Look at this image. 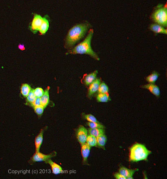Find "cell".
<instances>
[{
	"label": "cell",
	"instance_id": "obj_1",
	"mask_svg": "<svg viewBox=\"0 0 167 179\" xmlns=\"http://www.w3.org/2000/svg\"><path fill=\"white\" fill-rule=\"evenodd\" d=\"M90 26L89 23L86 21L73 26L66 37L65 47L66 48H72L85 36Z\"/></svg>",
	"mask_w": 167,
	"mask_h": 179
},
{
	"label": "cell",
	"instance_id": "obj_2",
	"mask_svg": "<svg viewBox=\"0 0 167 179\" xmlns=\"http://www.w3.org/2000/svg\"><path fill=\"white\" fill-rule=\"evenodd\" d=\"M94 34L93 29H90L85 40L68 52L72 54L88 55L96 60H100L97 53L92 50L91 47V41Z\"/></svg>",
	"mask_w": 167,
	"mask_h": 179
},
{
	"label": "cell",
	"instance_id": "obj_3",
	"mask_svg": "<svg viewBox=\"0 0 167 179\" xmlns=\"http://www.w3.org/2000/svg\"><path fill=\"white\" fill-rule=\"evenodd\" d=\"M151 151L147 148L143 144L137 143L130 149V161L137 162L142 160H147Z\"/></svg>",
	"mask_w": 167,
	"mask_h": 179
},
{
	"label": "cell",
	"instance_id": "obj_4",
	"mask_svg": "<svg viewBox=\"0 0 167 179\" xmlns=\"http://www.w3.org/2000/svg\"><path fill=\"white\" fill-rule=\"evenodd\" d=\"M151 19L155 23L166 28L167 7L165 4H159L155 7L151 16Z\"/></svg>",
	"mask_w": 167,
	"mask_h": 179
},
{
	"label": "cell",
	"instance_id": "obj_5",
	"mask_svg": "<svg viewBox=\"0 0 167 179\" xmlns=\"http://www.w3.org/2000/svg\"><path fill=\"white\" fill-rule=\"evenodd\" d=\"M56 152H54L50 154L46 155L40 152H36L35 153L31 158L30 160L33 163L35 162H46L47 160L56 156Z\"/></svg>",
	"mask_w": 167,
	"mask_h": 179
},
{
	"label": "cell",
	"instance_id": "obj_6",
	"mask_svg": "<svg viewBox=\"0 0 167 179\" xmlns=\"http://www.w3.org/2000/svg\"><path fill=\"white\" fill-rule=\"evenodd\" d=\"M88 137V131L84 126L81 125L77 132V138L80 144L86 143Z\"/></svg>",
	"mask_w": 167,
	"mask_h": 179
},
{
	"label": "cell",
	"instance_id": "obj_7",
	"mask_svg": "<svg viewBox=\"0 0 167 179\" xmlns=\"http://www.w3.org/2000/svg\"><path fill=\"white\" fill-rule=\"evenodd\" d=\"M101 80L100 78H97L90 85L88 92V97L92 98L95 93L98 92Z\"/></svg>",
	"mask_w": 167,
	"mask_h": 179
},
{
	"label": "cell",
	"instance_id": "obj_8",
	"mask_svg": "<svg viewBox=\"0 0 167 179\" xmlns=\"http://www.w3.org/2000/svg\"><path fill=\"white\" fill-rule=\"evenodd\" d=\"M43 18L38 14H35L32 21L31 28L34 32L39 31L41 26L42 23Z\"/></svg>",
	"mask_w": 167,
	"mask_h": 179
},
{
	"label": "cell",
	"instance_id": "obj_9",
	"mask_svg": "<svg viewBox=\"0 0 167 179\" xmlns=\"http://www.w3.org/2000/svg\"><path fill=\"white\" fill-rule=\"evenodd\" d=\"M149 29L153 32L156 34H163L167 35V31L166 28L160 26L158 24L152 23L149 26Z\"/></svg>",
	"mask_w": 167,
	"mask_h": 179
},
{
	"label": "cell",
	"instance_id": "obj_10",
	"mask_svg": "<svg viewBox=\"0 0 167 179\" xmlns=\"http://www.w3.org/2000/svg\"><path fill=\"white\" fill-rule=\"evenodd\" d=\"M141 88L148 90L153 95L156 97H159L160 95V90L159 87L154 83H149V84L142 85Z\"/></svg>",
	"mask_w": 167,
	"mask_h": 179
},
{
	"label": "cell",
	"instance_id": "obj_11",
	"mask_svg": "<svg viewBox=\"0 0 167 179\" xmlns=\"http://www.w3.org/2000/svg\"><path fill=\"white\" fill-rule=\"evenodd\" d=\"M45 163L49 164L50 165L52 169V173L55 175H58L62 173L63 172V169L62 167L57 163H55L51 160L50 159L46 161Z\"/></svg>",
	"mask_w": 167,
	"mask_h": 179
},
{
	"label": "cell",
	"instance_id": "obj_12",
	"mask_svg": "<svg viewBox=\"0 0 167 179\" xmlns=\"http://www.w3.org/2000/svg\"><path fill=\"white\" fill-rule=\"evenodd\" d=\"M81 153L83 160L84 163H86L88 157L90 155L91 147H90L86 143H82V144H81Z\"/></svg>",
	"mask_w": 167,
	"mask_h": 179
},
{
	"label": "cell",
	"instance_id": "obj_13",
	"mask_svg": "<svg viewBox=\"0 0 167 179\" xmlns=\"http://www.w3.org/2000/svg\"><path fill=\"white\" fill-rule=\"evenodd\" d=\"M138 170V169H130L124 167H122L119 169V173L125 176L126 179H133L134 173Z\"/></svg>",
	"mask_w": 167,
	"mask_h": 179
},
{
	"label": "cell",
	"instance_id": "obj_14",
	"mask_svg": "<svg viewBox=\"0 0 167 179\" xmlns=\"http://www.w3.org/2000/svg\"><path fill=\"white\" fill-rule=\"evenodd\" d=\"M97 74H98V71L96 70L92 73L86 75L84 80V83L85 85L88 86L92 84L97 79L96 77H97Z\"/></svg>",
	"mask_w": 167,
	"mask_h": 179
},
{
	"label": "cell",
	"instance_id": "obj_15",
	"mask_svg": "<svg viewBox=\"0 0 167 179\" xmlns=\"http://www.w3.org/2000/svg\"><path fill=\"white\" fill-rule=\"evenodd\" d=\"M44 130H42L40 133L36 137L35 140V145L36 152H39L41 147L43 141V136H44Z\"/></svg>",
	"mask_w": 167,
	"mask_h": 179
},
{
	"label": "cell",
	"instance_id": "obj_16",
	"mask_svg": "<svg viewBox=\"0 0 167 179\" xmlns=\"http://www.w3.org/2000/svg\"><path fill=\"white\" fill-rule=\"evenodd\" d=\"M41 99L42 106L45 108L50 103V95H49V88L46 89L44 95L41 98Z\"/></svg>",
	"mask_w": 167,
	"mask_h": 179
},
{
	"label": "cell",
	"instance_id": "obj_17",
	"mask_svg": "<svg viewBox=\"0 0 167 179\" xmlns=\"http://www.w3.org/2000/svg\"><path fill=\"white\" fill-rule=\"evenodd\" d=\"M49 28V21H48L46 16L43 18L42 23L39 32L42 34L44 35L47 31Z\"/></svg>",
	"mask_w": 167,
	"mask_h": 179
},
{
	"label": "cell",
	"instance_id": "obj_18",
	"mask_svg": "<svg viewBox=\"0 0 167 179\" xmlns=\"http://www.w3.org/2000/svg\"><path fill=\"white\" fill-rule=\"evenodd\" d=\"M90 135L97 137L102 134H104V129L102 128H90L88 131Z\"/></svg>",
	"mask_w": 167,
	"mask_h": 179
},
{
	"label": "cell",
	"instance_id": "obj_19",
	"mask_svg": "<svg viewBox=\"0 0 167 179\" xmlns=\"http://www.w3.org/2000/svg\"><path fill=\"white\" fill-rule=\"evenodd\" d=\"M96 98L98 102H108L111 100L108 94H98Z\"/></svg>",
	"mask_w": 167,
	"mask_h": 179
},
{
	"label": "cell",
	"instance_id": "obj_20",
	"mask_svg": "<svg viewBox=\"0 0 167 179\" xmlns=\"http://www.w3.org/2000/svg\"><path fill=\"white\" fill-rule=\"evenodd\" d=\"M159 76V74L158 72L154 71L151 75L146 77V81L150 83H154L158 80Z\"/></svg>",
	"mask_w": 167,
	"mask_h": 179
},
{
	"label": "cell",
	"instance_id": "obj_21",
	"mask_svg": "<svg viewBox=\"0 0 167 179\" xmlns=\"http://www.w3.org/2000/svg\"><path fill=\"white\" fill-rule=\"evenodd\" d=\"M97 146L104 148L107 140L106 136L104 134H102L97 137Z\"/></svg>",
	"mask_w": 167,
	"mask_h": 179
},
{
	"label": "cell",
	"instance_id": "obj_22",
	"mask_svg": "<svg viewBox=\"0 0 167 179\" xmlns=\"http://www.w3.org/2000/svg\"><path fill=\"white\" fill-rule=\"evenodd\" d=\"M32 90V89L31 88L30 86L28 84L25 83V84H23L22 86H21V94L25 97H27Z\"/></svg>",
	"mask_w": 167,
	"mask_h": 179
},
{
	"label": "cell",
	"instance_id": "obj_23",
	"mask_svg": "<svg viewBox=\"0 0 167 179\" xmlns=\"http://www.w3.org/2000/svg\"><path fill=\"white\" fill-rule=\"evenodd\" d=\"M86 143L91 147L97 146V137L90 135H88Z\"/></svg>",
	"mask_w": 167,
	"mask_h": 179
},
{
	"label": "cell",
	"instance_id": "obj_24",
	"mask_svg": "<svg viewBox=\"0 0 167 179\" xmlns=\"http://www.w3.org/2000/svg\"><path fill=\"white\" fill-rule=\"evenodd\" d=\"M98 92V94H108L109 92L108 87L104 82L101 83Z\"/></svg>",
	"mask_w": 167,
	"mask_h": 179
},
{
	"label": "cell",
	"instance_id": "obj_25",
	"mask_svg": "<svg viewBox=\"0 0 167 179\" xmlns=\"http://www.w3.org/2000/svg\"><path fill=\"white\" fill-rule=\"evenodd\" d=\"M87 125L90 128H105L104 125H102L99 123L88 122L87 123Z\"/></svg>",
	"mask_w": 167,
	"mask_h": 179
},
{
	"label": "cell",
	"instance_id": "obj_26",
	"mask_svg": "<svg viewBox=\"0 0 167 179\" xmlns=\"http://www.w3.org/2000/svg\"><path fill=\"white\" fill-rule=\"evenodd\" d=\"M26 98H27V102L30 103L31 104H32V103L34 102V101H35L36 98H37V97H36L34 93H33V90L32 89L30 93H29V95H28Z\"/></svg>",
	"mask_w": 167,
	"mask_h": 179
},
{
	"label": "cell",
	"instance_id": "obj_27",
	"mask_svg": "<svg viewBox=\"0 0 167 179\" xmlns=\"http://www.w3.org/2000/svg\"><path fill=\"white\" fill-rule=\"evenodd\" d=\"M33 93L37 98H41L44 95V91L42 88H38L33 90Z\"/></svg>",
	"mask_w": 167,
	"mask_h": 179
},
{
	"label": "cell",
	"instance_id": "obj_28",
	"mask_svg": "<svg viewBox=\"0 0 167 179\" xmlns=\"http://www.w3.org/2000/svg\"><path fill=\"white\" fill-rule=\"evenodd\" d=\"M84 117L90 122L99 123L94 116L91 114H84Z\"/></svg>",
	"mask_w": 167,
	"mask_h": 179
},
{
	"label": "cell",
	"instance_id": "obj_29",
	"mask_svg": "<svg viewBox=\"0 0 167 179\" xmlns=\"http://www.w3.org/2000/svg\"><path fill=\"white\" fill-rule=\"evenodd\" d=\"M33 108L35 113L38 115H41L44 112V108L42 105L33 107Z\"/></svg>",
	"mask_w": 167,
	"mask_h": 179
},
{
	"label": "cell",
	"instance_id": "obj_30",
	"mask_svg": "<svg viewBox=\"0 0 167 179\" xmlns=\"http://www.w3.org/2000/svg\"><path fill=\"white\" fill-rule=\"evenodd\" d=\"M31 105H32V106H33V107H36V106H41L42 102L41 98H37L35 101Z\"/></svg>",
	"mask_w": 167,
	"mask_h": 179
},
{
	"label": "cell",
	"instance_id": "obj_31",
	"mask_svg": "<svg viewBox=\"0 0 167 179\" xmlns=\"http://www.w3.org/2000/svg\"><path fill=\"white\" fill-rule=\"evenodd\" d=\"M115 178L117 179H126V178L123 175H121L120 173H116L114 175Z\"/></svg>",
	"mask_w": 167,
	"mask_h": 179
}]
</instances>
